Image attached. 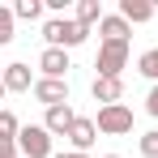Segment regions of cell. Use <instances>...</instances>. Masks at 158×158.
I'll return each mask as SVG.
<instances>
[{"label":"cell","instance_id":"obj_17","mask_svg":"<svg viewBox=\"0 0 158 158\" xmlns=\"http://www.w3.org/2000/svg\"><path fill=\"white\" fill-rule=\"evenodd\" d=\"M13 22H17V17H13V9H4V4H0V47H9V43H13Z\"/></svg>","mask_w":158,"mask_h":158},{"label":"cell","instance_id":"obj_21","mask_svg":"<svg viewBox=\"0 0 158 158\" xmlns=\"http://www.w3.org/2000/svg\"><path fill=\"white\" fill-rule=\"evenodd\" d=\"M52 158H90V154H77V150H60V154H52Z\"/></svg>","mask_w":158,"mask_h":158},{"label":"cell","instance_id":"obj_3","mask_svg":"<svg viewBox=\"0 0 158 158\" xmlns=\"http://www.w3.org/2000/svg\"><path fill=\"white\" fill-rule=\"evenodd\" d=\"M98 132L103 137H124V132H132V107L115 103V107H98Z\"/></svg>","mask_w":158,"mask_h":158},{"label":"cell","instance_id":"obj_23","mask_svg":"<svg viewBox=\"0 0 158 158\" xmlns=\"http://www.w3.org/2000/svg\"><path fill=\"white\" fill-rule=\"evenodd\" d=\"M103 158H120V154H103Z\"/></svg>","mask_w":158,"mask_h":158},{"label":"cell","instance_id":"obj_8","mask_svg":"<svg viewBox=\"0 0 158 158\" xmlns=\"http://www.w3.org/2000/svg\"><path fill=\"white\" fill-rule=\"evenodd\" d=\"M77 124V115H73V107L60 103V107H47V115H43V128L52 132V137H69V128Z\"/></svg>","mask_w":158,"mask_h":158},{"label":"cell","instance_id":"obj_11","mask_svg":"<svg viewBox=\"0 0 158 158\" xmlns=\"http://www.w3.org/2000/svg\"><path fill=\"white\" fill-rule=\"evenodd\" d=\"M4 90H13V94H26V90H34V77H30V64H9L4 73Z\"/></svg>","mask_w":158,"mask_h":158},{"label":"cell","instance_id":"obj_20","mask_svg":"<svg viewBox=\"0 0 158 158\" xmlns=\"http://www.w3.org/2000/svg\"><path fill=\"white\" fill-rule=\"evenodd\" d=\"M0 158H22V150H17V141H0Z\"/></svg>","mask_w":158,"mask_h":158},{"label":"cell","instance_id":"obj_22","mask_svg":"<svg viewBox=\"0 0 158 158\" xmlns=\"http://www.w3.org/2000/svg\"><path fill=\"white\" fill-rule=\"evenodd\" d=\"M4 94H9V90H4V77H0V98H4Z\"/></svg>","mask_w":158,"mask_h":158},{"label":"cell","instance_id":"obj_14","mask_svg":"<svg viewBox=\"0 0 158 158\" xmlns=\"http://www.w3.org/2000/svg\"><path fill=\"white\" fill-rule=\"evenodd\" d=\"M107 13H103V4L98 0H77V22L81 26H94V22H103Z\"/></svg>","mask_w":158,"mask_h":158},{"label":"cell","instance_id":"obj_18","mask_svg":"<svg viewBox=\"0 0 158 158\" xmlns=\"http://www.w3.org/2000/svg\"><path fill=\"white\" fill-rule=\"evenodd\" d=\"M141 154H145V158H158V128H150L145 137H141Z\"/></svg>","mask_w":158,"mask_h":158},{"label":"cell","instance_id":"obj_19","mask_svg":"<svg viewBox=\"0 0 158 158\" xmlns=\"http://www.w3.org/2000/svg\"><path fill=\"white\" fill-rule=\"evenodd\" d=\"M145 111L158 120V85H150V94H145Z\"/></svg>","mask_w":158,"mask_h":158},{"label":"cell","instance_id":"obj_12","mask_svg":"<svg viewBox=\"0 0 158 158\" xmlns=\"http://www.w3.org/2000/svg\"><path fill=\"white\" fill-rule=\"evenodd\" d=\"M120 17H124L128 26H141V22L154 17V4H150V0H120Z\"/></svg>","mask_w":158,"mask_h":158},{"label":"cell","instance_id":"obj_16","mask_svg":"<svg viewBox=\"0 0 158 158\" xmlns=\"http://www.w3.org/2000/svg\"><path fill=\"white\" fill-rule=\"evenodd\" d=\"M17 132H22V120L0 107V141H17Z\"/></svg>","mask_w":158,"mask_h":158},{"label":"cell","instance_id":"obj_9","mask_svg":"<svg viewBox=\"0 0 158 158\" xmlns=\"http://www.w3.org/2000/svg\"><path fill=\"white\" fill-rule=\"evenodd\" d=\"M69 141H73V150H77V154H90V145L98 141V124H94V120H85V115H77V124L69 128Z\"/></svg>","mask_w":158,"mask_h":158},{"label":"cell","instance_id":"obj_6","mask_svg":"<svg viewBox=\"0 0 158 158\" xmlns=\"http://www.w3.org/2000/svg\"><path fill=\"white\" fill-rule=\"evenodd\" d=\"M90 94H94L98 107H115L120 98H124V77H94Z\"/></svg>","mask_w":158,"mask_h":158},{"label":"cell","instance_id":"obj_4","mask_svg":"<svg viewBox=\"0 0 158 158\" xmlns=\"http://www.w3.org/2000/svg\"><path fill=\"white\" fill-rule=\"evenodd\" d=\"M94 69H98V77H120L128 69V43H103Z\"/></svg>","mask_w":158,"mask_h":158},{"label":"cell","instance_id":"obj_1","mask_svg":"<svg viewBox=\"0 0 158 158\" xmlns=\"http://www.w3.org/2000/svg\"><path fill=\"white\" fill-rule=\"evenodd\" d=\"M43 39H47V47H81L85 39H90V26H81L77 17H52V22H43Z\"/></svg>","mask_w":158,"mask_h":158},{"label":"cell","instance_id":"obj_15","mask_svg":"<svg viewBox=\"0 0 158 158\" xmlns=\"http://www.w3.org/2000/svg\"><path fill=\"white\" fill-rule=\"evenodd\" d=\"M137 73H141V77H150V81L158 85V47H150V52L137 56Z\"/></svg>","mask_w":158,"mask_h":158},{"label":"cell","instance_id":"obj_7","mask_svg":"<svg viewBox=\"0 0 158 158\" xmlns=\"http://www.w3.org/2000/svg\"><path fill=\"white\" fill-rule=\"evenodd\" d=\"M34 98H39L43 107H60V103H69V81L39 77V81H34Z\"/></svg>","mask_w":158,"mask_h":158},{"label":"cell","instance_id":"obj_2","mask_svg":"<svg viewBox=\"0 0 158 158\" xmlns=\"http://www.w3.org/2000/svg\"><path fill=\"white\" fill-rule=\"evenodd\" d=\"M52 132L43 128V124H22V132H17V150H22V158H52Z\"/></svg>","mask_w":158,"mask_h":158},{"label":"cell","instance_id":"obj_5","mask_svg":"<svg viewBox=\"0 0 158 158\" xmlns=\"http://www.w3.org/2000/svg\"><path fill=\"white\" fill-rule=\"evenodd\" d=\"M39 69H43V77L64 81V73H69L73 64H69V52H64V47H43V56H39Z\"/></svg>","mask_w":158,"mask_h":158},{"label":"cell","instance_id":"obj_10","mask_svg":"<svg viewBox=\"0 0 158 158\" xmlns=\"http://www.w3.org/2000/svg\"><path fill=\"white\" fill-rule=\"evenodd\" d=\"M98 34H103V43H128V34H132V26L120 17V13H107L103 22H98Z\"/></svg>","mask_w":158,"mask_h":158},{"label":"cell","instance_id":"obj_13","mask_svg":"<svg viewBox=\"0 0 158 158\" xmlns=\"http://www.w3.org/2000/svg\"><path fill=\"white\" fill-rule=\"evenodd\" d=\"M43 9H47V0H17V4H13V17H22V22H39Z\"/></svg>","mask_w":158,"mask_h":158}]
</instances>
